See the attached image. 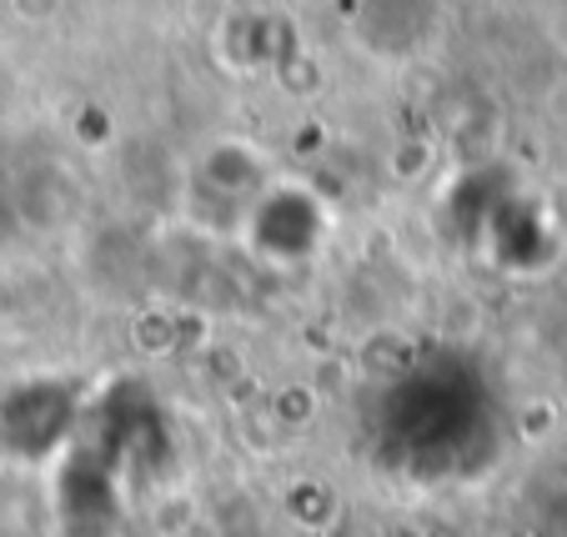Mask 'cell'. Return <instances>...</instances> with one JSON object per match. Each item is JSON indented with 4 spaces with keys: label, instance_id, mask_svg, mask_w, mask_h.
<instances>
[{
    "label": "cell",
    "instance_id": "1",
    "mask_svg": "<svg viewBox=\"0 0 567 537\" xmlns=\"http://www.w3.org/2000/svg\"><path fill=\"white\" fill-rule=\"evenodd\" d=\"M271 182H277V162H271L267 146H257V141H247V136H212L192 156L186 202H212L216 216L226 221V231L236 237L241 221H247V206L257 202Z\"/></svg>",
    "mask_w": 567,
    "mask_h": 537
},
{
    "label": "cell",
    "instance_id": "2",
    "mask_svg": "<svg viewBox=\"0 0 567 537\" xmlns=\"http://www.w3.org/2000/svg\"><path fill=\"white\" fill-rule=\"evenodd\" d=\"M81 202L86 192L65 162H35L16 176V216L25 231H65L81 216Z\"/></svg>",
    "mask_w": 567,
    "mask_h": 537
},
{
    "label": "cell",
    "instance_id": "3",
    "mask_svg": "<svg viewBox=\"0 0 567 537\" xmlns=\"http://www.w3.org/2000/svg\"><path fill=\"white\" fill-rule=\"evenodd\" d=\"M281 513L301 527V533H327V527L342 517V493L321 477H297V483L281 493Z\"/></svg>",
    "mask_w": 567,
    "mask_h": 537
},
{
    "label": "cell",
    "instance_id": "4",
    "mask_svg": "<svg viewBox=\"0 0 567 537\" xmlns=\"http://www.w3.org/2000/svg\"><path fill=\"white\" fill-rule=\"evenodd\" d=\"M427 166H432V146H427V141H396L392 156H386V172H392L396 182H417Z\"/></svg>",
    "mask_w": 567,
    "mask_h": 537
},
{
    "label": "cell",
    "instance_id": "5",
    "mask_svg": "<svg viewBox=\"0 0 567 537\" xmlns=\"http://www.w3.org/2000/svg\"><path fill=\"white\" fill-rule=\"evenodd\" d=\"M6 11L21 25H51L61 16V0H6Z\"/></svg>",
    "mask_w": 567,
    "mask_h": 537
},
{
    "label": "cell",
    "instance_id": "6",
    "mask_svg": "<svg viewBox=\"0 0 567 537\" xmlns=\"http://www.w3.org/2000/svg\"><path fill=\"white\" fill-rule=\"evenodd\" d=\"M563 537H567V533H563Z\"/></svg>",
    "mask_w": 567,
    "mask_h": 537
}]
</instances>
